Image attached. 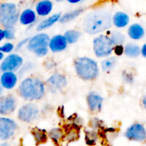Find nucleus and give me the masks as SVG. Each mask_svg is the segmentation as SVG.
Wrapping results in <instances>:
<instances>
[{
	"instance_id": "1",
	"label": "nucleus",
	"mask_w": 146,
	"mask_h": 146,
	"mask_svg": "<svg viewBox=\"0 0 146 146\" xmlns=\"http://www.w3.org/2000/svg\"><path fill=\"white\" fill-rule=\"evenodd\" d=\"M111 13L105 9H97L88 13L82 23L84 31L91 35L103 32L111 28Z\"/></svg>"
},
{
	"instance_id": "2",
	"label": "nucleus",
	"mask_w": 146,
	"mask_h": 146,
	"mask_svg": "<svg viewBox=\"0 0 146 146\" xmlns=\"http://www.w3.org/2000/svg\"><path fill=\"white\" fill-rule=\"evenodd\" d=\"M18 92L20 96L26 101H38L44 96L45 86L39 78L29 77L21 81L19 86Z\"/></svg>"
},
{
	"instance_id": "3",
	"label": "nucleus",
	"mask_w": 146,
	"mask_h": 146,
	"mask_svg": "<svg viewBox=\"0 0 146 146\" xmlns=\"http://www.w3.org/2000/svg\"><path fill=\"white\" fill-rule=\"evenodd\" d=\"M74 68L77 76L85 81L95 79L99 74L96 61L88 57L77 58L74 61Z\"/></svg>"
},
{
	"instance_id": "4",
	"label": "nucleus",
	"mask_w": 146,
	"mask_h": 146,
	"mask_svg": "<svg viewBox=\"0 0 146 146\" xmlns=\"http://www.w3.org/2000/svg\"><path fill=\"white\" fill-rule=\"evenodd\" d=\"M19 11L15 3L3 2L0 4V25L4 29L14 28L19 21Z\"/></svg>"
},
{
	"instance_id": "5",
	"label": "nucleus",
	"mask_w": 146,
	"mask_h": 146,
	"mask_svg": "<svg viewBox=\"0 0 146 146\" xmlns=\"http://www.w3.org/2000/svg\"><path fill=\"white\" fill-rule=\"evenodd\" d=\"M114 44L111 38L107 35H100L93 41V48L95 55L98 58H105L113 51Z\"/></svg>"
},
{
	"instance_id": "6",
	"label": "nucleus",
	"mask_w": 146,
	"mask_h": 146,
	"mask_svg": "<svg viewBox=\"0 0 146 146\" xmlns=\"http://www.w3.org/2000/svg\"><path fill=\"white\" fill-rule=\"evenodd\" d=\"M17 129V124L13 119L0 117V141H7L14 136Z\"/></svg>"
},
{
	"instance_id": "7",
	"label": "nucleus",
	"mask_w": 146,
	"mask_h": 146,
	"mask_svg": "<svg viewBox=\"0 0 146 146\" xmlns=\"http://www.w3.org/2000/svg\"><path fill=\"white\" fill-rule=\"evenodd\" d=\"M23 65V58L17 54H10L5 58H3L1 64L0 69L1 72L3 71H18L21 66Z\"/></svg>"
},
{
	"instance_id": "8",
	"label": "nucleus",
	"mask_w": 146,
	"mask_h": 146,
	"mask_svg": "<svg viewBox=\"0 0 146 146\" xmlns=\"http://www.w3.org/2000/svg\"><path fill=\"white\" fill-rule=\"evenodd\" d=\"M39 113L38 107L33 104H27L21 106L18 111V118L22 122L30 123L34 121Z\"/></svg>"
},
{
	"instance_id": "9",
	"label": "nucleus",
	"mask_w": 146,
	"mask_h": 146,
	"mask_svg": "<svg viewBox=\"0 0 146 146\" xmlns=\"http://www.w3.org/2000/svg\"><path fill=\"white\" fill-rule=\"evenodd\" d=\"M49 41L50 37L48 36V34L40 33L31 38H29L27 44V49L34 53L37 49L44 47H48Z\"/></svg>"
},
{
	"instance_id": "10",
	"label": "nucleus",
	"mask_w": 146,
	"mask_h": 146,
	"mask_svg": "<svg viewBox=\"0 0 146 146\" xmlns=\"http://www.w3.org/2000/svg\"><path fill=\"white\" fill-rule=\"evenodd\" d=\"M127 139L133 141H143L146 139V129L141 123H134L125 133Z\"/></svg>"
},
{
	"instance_id": "11",
	"label": "nucleus",
	"mask_w": 146,
	"mask_h": 146,
	"mask_svg": "<svg viewBox=\"0 0 146 146\" xmlns=\"http://www.w3.org/2000/svg\"><path fill=\"white\" fill-rule=\"evenodd\" d=\"M17 108V100L13 96H0V115H7L15 111Z\"/></svg>"
},
{
	"instance_id": "12",
	"label": "nucleus",
	"mask_w": 146,
	"mask_h": 146,
	"mask_svg": "<svg viewBox=\"0 0 146 146\" xmlns=\"http://www.w3.org/2000/svg\"><path fill=\"white\" fill-rule=\"evenodd\" d=\"M17 75L12 71H3L0 76V84L4 89H13L17 85Z\"/></svg>"
},
{
	"instance_id": "13",
	"label": "nucleus",
	"mask_w": 146,
	"mask_h": 146,
	"mask_svg": "<svg viewBox=\"0 0 146 146\" xmlns=\"http://www.w3.org/2000/svg\"><path fill=\"white\" fill-rule=\"evenodd\" d=\"M68 42L64 35H56L50 38L48 48L52 52L58 53L64 51L66 48Z\"/></svg>"
},
{
	"instance_id": "14",
	"label": "nucleus",
	"mask_w": 146,
	"mask_h": 146,
	"mask_svg": "<svg viewBox=\"0 0 146 146\" xmlns=\"http://www.w3.org/2000/svg\"><path fill=\"white\" fill-rule=\"evenodd\" d=\"M104 98L97 93L91 91L87 96V103L90 111L94 113L99 112L102 108Z\"/></svg>"
},
{
	"instance_id": "15",
	"label": "nucleus",
	"mask_w": 146,
	"mask_h": 146,
	"mask_svg": "<svg viewBox=\"0 0 146 146\" xmlns=\"http://www.w3.org/2000/svg\"><path fill=\"white\" fill-rule=\"evenodd\" d=\"M47 84L51 89L59 91L67 85V80L64 76L59 74H54L47 79Z\"/></svg>"
},
{
	"instance_id": "16",
	"label": "nucleus",
	"mask_w": 146,
	"mask_h": 146,
	"mask_svg": "<svg viewBox=\"0 0 146 146\" xmlns=\"http://www.w3.org/2000/svg\"><path fill=\"white\" fill-rule=\"evenodd\" d=\"M53 7L51 0H40L36 4V13L39 17H46L52 11Z\"/></svg>"
},
{
	"instance_id": "17",
	"label": "nucleus",
	"mask_w": 146,
	"mask_h": 146,
	"mask_svg": "<svg viewBox=\"0 0 146 146\" xmlns=\"http://www.w3.org/2000/svg\"><path fill=\"white\" fill-rule=\"evenodd\" d=\"M36 21V13L31 9H26L19 14V21L22 25H31Z\"/></svg>"
},
{
	"instance_id": "18",
	"label": "nucleus",
	"mask_w": 146,
	"mask_h": 146,
	"mask_svg": "<svg viewBox=\"0 0 146 146\" xmlns=\"http://www.w3.org/2000/svg\"><path fill=\"white\" fill-rule=\"evenodd\" d=\"M130 22V17L126 13L118 11L112 17V23L117 28H124Z\"/></svg>"
},
{
	"instance_id": "19",
	"label": "nucleus",
	"mask_w": 146,
	"mask_h": 146,
	"mask_svg": "<svg viewBox=\"0 0 146 146\" xmlns=\"http://www.w3.org/2000/svg\"><path fill=\"white\" fill-rule=\"evenodd\" d=\"M61 16V14L60 13H56V14H53L51 17L45 19H44L38 24V25L36 27V30L38 31H41L49 28L51 26L54 25L56 22L59 21Z\"/></svg>"
},
{
	"instance_id": "20",
	"label": "nucleus",
	"mask_w": 146,
	"mask_h": 146,
	"mask_svg": "<svg viewBox=\"0 0 146 146\" xmlns=\"http://www.w3.org/2000/svg\"><path fill=\"white\" fill-rule=\"evenodd\" d=\"M128 34L133 40H139L145 35V30L139 24H133L128 28Z\"/></svg>"
},
{
	"instance_id": "21",
	"label": "nucleus",
	"mask_w": 146,
	"mask_h": 146,
	"mask_svg": "<svg viewBox=\"0 0 146 146\" xmlns=\"http://www.w3.org/2000/svg\"><path fill=\"white\" fill-rule=\"evenodd\" d=\"M84 11V8H78L76 9L74 11H68V12L66 13L64 15L61 16V18H60L59 21L62 24H64V23L69 22V21H71L72 20L75 19L76 18L78 17V16L81 15Z\"/></svg>"
},
{
	"instance_id": "22",
	"label": "nucleus",
	"mask_w": 146,
	"mask_h": 146,
	"mask_svg": "<svg viewBox=\"0 0 146 146\" xmlns=\"http://www.w3.org/2000/svg\"><path fill=\"white\" fill-rule=\"evenodd\" d=\"M124 54L130 58H136L141 54V48L137 44L129 43L124 48Z\"/></svg>"
},
{
	"instance_id": "23",
	"label": "nucleus",
	"mask_w": 146,
	"mask_h": 146,
	"mask_svg": "<svg viewBox=\"0 0 146 146\" xmlns=\"http://www.w3.org/2000/svg\"><path fill=\"white\" fill-rule=\"evenodd\" d=\"M64 37L66 39L68 44H75L78 41L81 36V32L76 30H68L64 34Z\"/></svg>"
},
{
	"instance_id": "24",
	"label": "nucleus",
	"mask_w": 146,
	"mask_h": 146,
	"mask_svg": "<svg viewBox=\"0 0 146 146\" xmlns=\"http://www.w3.org/2000/svg\"><path fill=\"white\" fill-rule=\"evenodd\" d=\"M32 135L37 144L43 143L47 141V135L46 134L45 131L39 128H34L32 131Z\"/></svg>"
},
{
	"instance_id": "25",
	"label": "nucleus",
	"mask_w": 146,
	"mask_h": 146,
	"mask_svg": "<svg viewBox=\"0 0 146 146\" xmlns=\"http://www.w3.org/2000/svg\"><path fill=\"white\" fill-rule=\"evenodd\" d=\"M116 58L115 57H108L101 62V68L104 71H109L115 67Z\"/></svg>"
},
{
	"instance_id": "26",
	"label": "nucleus",
	"mask_w": 146,
	"mask_h": 146,
	"mask_svg": "<svg viewBox=\"0 0 146 146\" xmlns=\"http://www.w3.org/2000/svg\"><path fill=\"white\" fill-rule=\"evenodd\" d=\"M64 136V133L61 128H52L51 131L48 132V137L51 138L52 141L55 143H58L61 141Z\"/></svg>"
},
{
	"instance_id": "27",
	"label": "nucleus",
	"mask_w": 146,
	"mask_h": 146,
	"mask_svg": "<svg viewBox=\"0 0 146 146\" xmlns=\"http://www.w3.org/2000/svg\"><path fill=\"white\" fill-rule=\"evenodd\" d=\"M113 44L115 45H123L125 41V36L123 33L120 31H114L110 37Z\"/></svg>"
},
{
	"instance_id": "28",
	"label": "nucleus",
	"mask_w": 146,
	"mask_h": 146,
	"mask_svg": "<svg viewBox=\"0 0 146 146\" xmlns=\"http://www.w3.org/2000/svg\"><path fill=\"white\" fill-rule=\"evenodd\" d=\"M14 46L11 42H6L3 45L0 46V51L4 54H9L14 50Z\"/></svg>"
},
{
	"instance_id": "29",
	"label": "nucleus",
	"mask_w": 146,
	"mask_h": 146,
	"mask_svg": "<svg viewBox=\"0 0 146 146\" xmlns=\"http://www.w3.org/2000/svg\"><path fill=\"white\" fill-rule=\"evenodd\" d=\"M4 38L7 40H12L15 38V31L14 28H6L4 29Z\"/></svg>"
},
{
	"instance_id": "30",
	"label": "nucleus",
	"mask_w": 146,
	"mask_h": 146,
	"mask_svg": "<svg viewBox=\"0 0 146 146\" xmlns=\"http://www.w3.org/2000/svg\"><path fill=\"white\" fill-rule=\"evenodd\" d=\"M48 47H44V48H39V49L36 50L34 53L35 54V55L36 56L43 57L48 54Z\"/></svg>"
},
{
	"instance_id": "31",
	"label": "nucleus",
	"mask_w": 146,
	"mask_h": 146,
	"mask_svg": "<svg viewBox=\"0 0 146 146\" xmlns=\"http://www.w3.org/2000/svg\"><path fill=\"white\" fill-rule=\"evenodd\" d=\"M113 51L117 56H121L124 54V47L123 45H115L113 47Z\"/></svg>"
},
{
	"instance_id": "32",
	"label": "nucleus",
	"mask_w": 146,
	"mask_h": 146,
	"mask_svg": "<svg viewBox=\"0 0 146 146\" xmlns=\"http://www.w3.org/2000/svg\"><path fill=\"white\" fill-rule=\"evenodd\" d=\"M29 39V38H24V39H23L22 41H19V42L17 44V46H16V48H17V50L20 49V48H22L23 46L25 45V44H27V42H28Z\"/></svg>"
},
{
	"instance_id": "33",
	"label": "nucleus",
	"mask_w": 146,
	"mask_h": 146,
	"mask_svg": "<svg viewBox=\"0 0 146 146\" xmlns=\"http://www.w3.org/2000/svg\"><path fill=\"white\" fill-rule=\"evenodd\" d=\"M123 78L124 81L128 83H131L133 80V77L128 73H123Z\"/></svg>"
},
{
	"instance_id": "34",
	"label": "nucleus",
	"mask_w": 146,
	"mask_h": 146,
	"mask_svg": "<svg viewBox=\"0 0 146 146\" xmlns=\"http://www.w3.org/2000/svg\"><path fill=\"white\" fill-rule=\"evenodd\" d=\"M141 54H142L143 56L145 57L146 58V44H144V45L142 46V48H141Z\"/></svg>"
},
{
	"instance_id": "35",
	"label": "nucleus",
	"mask_w": 146,
	"mask_h": 146,
	"mask_svg": "<svg viewBox=\"0 0 146 146\" xmlns=\"http://www.w3.org/2000/svg\"><path fill=\"white\" fill-rule=\"evenodd\" d=\"M69 4H79V3L82 2L84 0H66Z\"/></svg>"
},
{
	"instance_id": "36",
	"label": "nucleus",
	"mask_w": 146,
	"mask_h": 146,
	"mask_svg": "<svg viewBox=\"0 0 146 146\" xmlns=\"http://www.w3.org/2000/svg\"><path fill=\"white\" fill-rule=\"evenodd\" d=\"M4 38V29L0 28V43L1 42L3 39Z\"/></svg>"
},
{
	"instance_id": "37",
	"label": "nucleus",
	"mask_w": 146,
	"mask_h": 146,
	"mask_svg": "<svg viewBox=\"0 0 146 146\" xmlns=\"http://www.w3.org/2000/svg\"><path fill=\"white\" fill-rule=\"evenodd\" d=\"M143 105L144 108H145V109L146 110V96L144 97L143 99Z\"/></svg>"
},
{
	"instance_id": "38",
	"label": "nucleus",
	"mask_w": 146,
	"mask_h": 146,
	"mask_svg": "<svg viewBox=\"0 0 146 146\" xmlns=\"http://www.w3.org/2000/svg\"><path fill=\"white\" fill-rule=\"evenodd\" d=\"M4 58V54L0 51V61H2Z\"/></svg>"
},
{
	"instance_id": "39",
	"label": "nucleus",
	"mask_w": 146,
	"mask_h": 146,
	"mask_svg": "<svg viewBox=\"0 0 146 146\" xmlns=\"http://www.w3.org/2000/svg\"><path fill=\"white\" fill-rule=\"evenodd\" d=\"M3 89H4V88H2V86H1V84H0V96H1L2 95V93H3Z\"/></svg>"
},
{
	"instance_id": "40",
	"label": "nucleus",
	"mask_w": 146,
	"mask_h": 146,
	"mask_svg": "<svg viewBox=\"0 0 146 146\" xmlns=\"http://www.w3.org/2000/svg\"><path fill=\"white\" fill-rule=\"evenodd\" d=\"M56 2H62V1H64V0H55Z\"/></svg>"
},
{
	"instance_id": "41",
	"label": "nucleus",
	"mask_w": 146,
	"mask_h": 146,
	"mask_svg": "<svg viewBox=\"0 0 146 146\" xmlns=\"http://www.w3.org/2000/svg\"><path fill=\"white\" fill-rule=\"evenodd\" d=\"M1 69H0V76H1Z\"/></svg>"
}]
</instances>
